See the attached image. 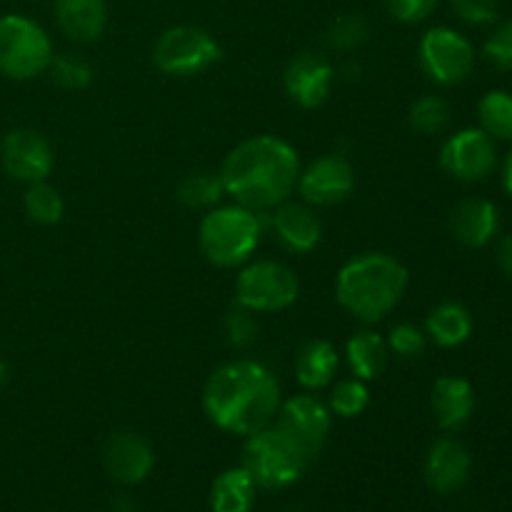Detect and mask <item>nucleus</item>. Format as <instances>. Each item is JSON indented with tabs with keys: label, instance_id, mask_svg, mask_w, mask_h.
<instances>
[{
	"label": "nucleus",
	"instance_id": "1",
	"mask_svg": "<svg viewBox=\"0 0 512 512\" xmlns=\"http://www.w3.org/2000/svg\"><path fill=\"white\" fill-rule=\"evenodd\" d=\"M300 155L288 140L255 135L225 155L218 175L225 195L255 213H268L293 198L300 178Z\"/></svg>",
	"mask_w": 512,
	"mask_h": 512
},
{
	"label": "nucleus",
	"instance_id": "2",
	"mask_svg": "<svg viewBox=\"0 0 512 512\" xmlns=\"http://www.w3.org/2000/svg\"><path fill=\"white\" fill-rule=\"evenodd\" d=\"M280 383L255 360H233L208 375L203 410L215 428L230 435H248L268 428L280 408Z\"/></svg>",
	"mask_w": 512,
	"mask_h": 512
},
{
	"label": "nucleus",
	"instance_id": "3",
	"mask_svg": "<svg viewBox=\"0 0 512 512\" xmlns=\"http://www.w3.org/2000/svg\"><path fill=\"white\" fill-rule=\"evenodd\" d=\"M408 268L395 255L370 250L350 258L335 275V300L365 325L388 318L408 290Z\"/></svg>",
	"mask_w": 512,
	"mask_h": 512
},
{
	"label": "nucleus",
	"instance_id": "4",
	"mask_svg": "<svg viewBox=\"0 0 512 512\" xmlns=\"http://www.w3.org/2000/svg\"><path fill=\"white\" fill-rule=\"evenodd\" d=\"M265 220L243 205H215L203 215L198 228L200 253L215 268H240L258 250Z\"/></svg>",
	"mask_w": 512,
	"mask_h": 512
},
{
	"label": "nucleus",
	"instance_id": "5",
	"mask_svg": "<svg viewBox=\"0 0 512 512\" xmlns=\"http://www.w3.org/2000/svg\"><path fill=\"white\" fill-rule=\"evenodd\" d=\"M310 460L280 433L278 428H263L248 435L243 445V468L258 488L280 490L303 478Z\"/></svg>",
	"mask_w": 512,
	"mask_h": 512
},
{
	"label": "nucleus",
	"instance_id": "6",
	"mask_svg": "<svg viewBox=\"0 0 512 512\" xmlns=\"http://www.w3.org/2000/svg\"><path fill=\"white\" fill-rule=\"evenodd\" d=\"M53 40L25 15L0 18V73L10 80H33L50 68Z\"/></svg>",
	"mask_w": 512,
	"mask_h": 512
},
{
	"label": "nucleus",
	"instance_id": "7",
	"mask_svg": "<svg viewBox=\"0 0 512 512\" xmlns=\"http://www.w3.org/2000/svg\"><path fill=\"white\" fill-rule=\"evenodd\" d=\"M223 58V48L198 25H173L155 40L153 63L170 78H193Z\"/></svg>",
	"mask_w": 512,
	"mask_h": 512
},
{
	"label": "nucleus",
	"instance_id": "8",
	"mask_svg": "<svg viewBox=\"0 0 512 512\" xmlns=\"http://www.w3.org/2000/svg\"><path fill=\"white\" fill-rule=\"evenodd\" d=\"M298 295V275L275 260L248 263L235 278V305L250 313H280L295 305Z\"/></svg>",
	"mask_w": 512,
	"mask_h": 512
},
{
	"label": "nucleus",
	"instance_id": "9",
	"mask_svg": "<svg viewBox=\"0 0 512 512\" xmlns=\"http://www.w3.org/2000/svg\"><path fill=\"white\" fill-rule=\"evenodd\" d=\"M418 58L423 73L445 88L468 80L475 68L473 43L463 33L445 25H435L420 38Z\"/></svg>",
	"mask_w": 512,
	"mask_h": 512
},
{
	"label": "nucleus",
	"instance_id": "10",
	"mask_svg": "<svg viewBox=\"0 0 512 512\" xmlns=\"http://www.w3.org/2000/svg\"><path fill=\"white\" fill-rule=\"evenodd\" d=\"M275 428L300 450L308 460L318 458L328 445L330 428H333V413L328 403L315 398L313 393H298L280 403L275 415Z\"/></svg>",
	"mask_w": 512,
	"mask_h": 512
},
{
	"label": "nucleus",
	"instance_id": "11",
	"mask_svg": "<svg viewBox=\"0 0 512 512\" xmlns=\"http://www.w3.org/2000/svg\"><path fill=\"white\" fill-rule=\"evenodd\" d=\"M498 165L495 140L480 128H463L440 148V168L460 183H480Z\"/></svg>",
	"mask_w": 512,
	"mask_h": 512
},
{
	"label": "nucleus",
	"instance_id": "12",
	"mask_svg": "<svg viewBox=\"0 0 512 512\" xmlns=\"http://www.w3.org/2000/svg\"><path fill=\"white\" fill-rule=\"evenodd\" d=\"M298 195L313 208H333L348 200L355 190V168L345 155H320L310 165L300 168Z\"/></svg>",
	"mask_w": 512,
	"mask_h": 512
},
{
	"label": "nucleus",
	"instance_id": "13",
	"mask_svg": "<svg viewBox=\"0 0 512 512\" xmlns=\"http://www.w3.org/2000/svg\"><path fill=\"white\" fill-rule=\"evenodd\" d=\"M0 165L18 183H40L53 173L55 155L48 138L33 128H15L0 140Z\"/></svg>",
	"mask_w": 512,
	"mask_h": 512
},
{
	"label": "nucleus",
	"instance_id": "14",
	"mask_svg": "<svg viewBox=\"0 0 512 512\" xmlns=\"http://www.w3.org/2000/svg\"><path fill=\"white\" fill-rule=\"evenodd\" d=\"M103 465L115 483L138 485L155 468L153 445L135 430H115L103 445Z\"/></svg>",
	"mask_w": 512,
	"mask_h": 512
},
{
	"label": "nucleus",
	"instance_id": "15",
	"mask_svg": "<svg viewBox=\"0 0 512 512\" xmlns=\"http://www.w3.org/2000/svg\"><path fill=\"white\" fill-rule=\"evenodd\" d=\"M335 83V68L325 55L300 53L285 65L283 88L298 108L315 110L330 98Z\"/></svg>",
	"mask_w": 512,
	"mask_h": 512
},
{
	"label": "nucleus",
	"instance_id": "16",
	"mask_svg": "<svg viewBox=\"0 0 512 512\" xmlns=\"http://www.w3.org/2000/svg\"><path fill=\"white\" fill-rule=\"evenodd\" d=\"M268 228L290 253H313L323 240V223L315 215L313 205L303 203V200L298 203V200L288 198L285 203L268 210Z\"/></svg>",
	"mask_w": 512,
	"mask_h": 512
},
{
	"label": "nucleus",
	"instance_id": "17",
	"mask_svg": "<svg viewBox=\"0 0 512 512\" xmlns=\"http://www.w3.org/2000/svg\"><path fill=\"white\" fill-rule=\"evenodd\" d=\"M473 473L470 450L455 438H440L425 455V480L440 495L458 493Z\"/></svg>",
	"mask_w": 512,
	"mask_h": 512
},
{
	"label": "nucleus",
	"instance_id": "18",
	"mask_svg": "<svg viewBox=\"0 0 512 512\" xmlns=\"http://www.w3.org/2000/svg\"><path fill=\"white\" fill-rule=\"evenodd\" d=\"M448 228L450 235H453L463 248L480 250L488 243H493V238L498 235L500 213L498 208H495V203H490V200L468 198L450 210Z\"/></svg>",
	"mask_w": 512,
	"mask_h": 512
},
{
	"label": "nucleus",
	"instance_id": "19",
	"mask_svg": "<svg viewBox=\"0 0 512 512\" xmlns=\"http://www.w3.org/2000/svg\"><path fill=\"white\" fill-rule=\"evenodd\" d=\"M430 408L440 430L458 433L470 423L475 413V390L473 385L458 375H443L435 380L430 393Z\"/></svg>",
	"mask_w": 512,
	"mask_h": 512
},
{
	"label": "nucleus",
	"instance_id": "20",
	"mask_svg": "<svg viewBox=\"0 0 512 512\" xmlns=\"http://www.w3.org/2000/svg\"><path fill=\"white\" fill-rule=\"evenodd\" d=\"M55 23L73 43H95L108 25L105 0H55Z\"/></svg>",
	"mask_w": 512,
	"mask_h": 512
},
{
	"label": "nucleus",
	"instance_id": "21",
	"mask_svg": "<svg viewBox=\"0 0 512 512\" xmlns=\"http://www.w3.org/2000/svg\"><path fill=\"white\" fill-rule=\"evenodd\" d=\"M340 368V353L330 340H308L295 355V378L308 393L330 388Z\"/></svg>",
	"mask_w": 512,
	"mask_h": 512
},
{
	"label": "nucleus",
	"instance_id": "22",
	"mask_svg": "<svg viewBox=\"0 0 512 512\" xmlns=\"http://www.w3.org/2000/svg\"><path fill=\"white\" fill-rule=\"evenodd\" d=\"M388 358V343H385L383 335L370 328L358 330L345 343V363H348V370L353 373V378L365 380V383L368 380H378L385 373Z\"/></svg>",
	"mask_w": 512,
	"mask_h": 512
},
{
	"label": "nucleus",
	"instance_id": "23",
	"mask_svg": "<svg viewBox=\"0 0 512 512\" xmlns=\"http://www.w3.org/2000/svg\"><path fill=\"white\" fill-rule=\"evenodd\" d=\"M423 330L438 348H460L473 335V315L465 305L445 300L430 310Z\"/></svg>",
	"mask_w": 512,
	"mask_h": 512
},
{
	"label": "nucleus",
	"instance_id": "24",
	"mask_svg": "<svg viewBox=\"0 0 512 512\" xmlns=\"http://www.w3.org/2000/svg\"><path fill=\"white\" fill-rule=\"evenodd\" d=\"M255 488L253 478L248 470L228 468L213 480L210 488V510L213 512H250L255 503Z\"/></svg>",
	"mask_w": 512,
	"mask_h": 512
},
{
	"label": "nucleus",
	"instance_id": "25",
	"mask_svg": "<svg viewBox=\"0 0 512 512\" xmlns=\"http://www.w3.org/2000/svg\"><path fill=\"white\" fill-rule=\"evenodd\" d=\"M223 180L213 170H198V173L185 175L178 183L175 198L190 210H210L223 200Z\"/></svg>",
	"mask_w": 512,
	"mask_h": 512
},
{
	"label": "nucleus",
	"instance_id": "26",
	"mask_svg": "<svg viewBox=\"0 0 512 512\" xmlns=\"http://www.w3.org/2000/svg\"><path fill=\"white\" fill-rule=\"evenodd\" d=\"M480 130L493 140H512V93L490 90L478 103Z\"/></svg>",
	"mask_w": 512,
	"mask_h": 512
},
{
	"label": "nucleus",
	"instance_id": "27",
	"mask_svg": "<svg viewBox=\"0 0 512 512\" xmlns=\"http://www.w3.org/2000/svg\"><path fill=\"white\" fill-rule=\"evenodd\" d=\"M23 208L25 215H28L35 225H45V228L58 225L65 215L63 195H60L48 180L28 185V190H25L23 195Z\"/></svg>",
	"mask_w": 512,
	"mask_h": 512
},
{
	"label": "nucleus",
	"instance_id": "28",
	"mask_svg": "<svg viewBox=\"0 0 512 512\" xmlns=\"http://www.w3.org/2000/svg\"><path fill=\"white\" fill-rule=\"evenodd\" d=\"M370 405V390L368 383L360 378H345L330 388L328 395V408L330 413L338 415V418H358L368 410Z\"/></svg>",
	"mask_w": 512,
	"mask_h": 512
},
{
	"label": "nucleus",
	"instance_id": "29",
	"mask_svg": "<svg viewBox=\"0 0 512 512\" xmlns=\"http://www.w3.org/2000/svg\"><path fill=\"white\" fill-rule=\"evenodd\" d=\"M450 105L440 95H423L408 110V125L418 135H438L448 128Z\"/></svg>",
	"mask_w": 512,
	"mask_h": 512
},
{
	"label": "nucleus",
	"instance_id": "30",
	"mask_svg": "<svg viewBox=\"0 0 512 512\" xmlns=\"http://www.w3.org/2000/svg\"><path fill=\"white\" fill-rule=\"evenodd\" d=\"M50 75L53 83H58L63 90H85L95 78V70L83 55L60 53L50 60Z\"/></svg>",
	"mask_w": 512,
	"mask_h": 512
},
{
	"label": "nucleus",
	"instance_id": "31",
	"mask_svg": "<svg viewBox=\"0 0 512 512\" xmlns=\"http://www.w3.org/2000/svg\"><path fill=\"white\" fill-rule=\"evenodd\" d=\"M368 35L370 30L363 15L343 13L328 25L325 40H328L330 48L338 50V53H350V50H358L360 45H365Z\"/></svg>",
	"mask_w": 512,
	"mask_h": 512
},
{
	"label": "nucleus",
	"instance_id": "32",
	"mask_svg": "<svg viewBox=\"0 0 512 512\" xmlns=\"http://www.w3.org/2000/svg\"><path fill=\"white\" fill-rule=\"evenodd\" d=\"M385 343H388L390 353L398 355V358L415 360L425 353V348H428V335H425V330L418 328V325L398 323L390 328Z\"/></svg>",
	"mask_w": 512,
	"mask_h": 512
},
{
	"label": "nucleus",
	"instance_id": "33",
	"mask_svg": "<svg viewBox=\"0 0 512 512\" xmlns=\"http://www.w3.org/2000/svg\"><path fill=\"white\" fill-rule=\"evenodd\" d=\"M253 315L255 313L240 308V305H235V310L225 315V338L233 348H250L258 340V323H255Z\"/></svg>",
	"mask_w": 512,
	"mask_h": 512
},
{
	"label": "nucleus",
	"instance_id": "34",
	"mask_svg": "<svg viewBox=\"0 0 512 512\" xmlns=\"http://www.w3.org/2000/svg\"><path fill=\"white\" fill-rule=\"evenodd\" d=\"M483 53L495 68L512 70V20H505L490 33V38L483 45Z\"/></svg>",
	"mask_w": 512,
	"mask_h": 512
},
{
	"label": "nucleus",
	"instance_id": "35",
	"mask_svg": "<svg viewBox=\"0 0 512 512\" xmlns=\"http://www.w3.org/2000/svg\"><path fill=\"white\" fill-rule=\"evenodd\" d=\"M450 8L468 25H490L500 13L498 0H450Z\"/></svg>",
	"mask_w": 512,
	"mask_h": 512
},
{
	"label": "nucleus",
	"instance_id": "36",
	"mask_svg": "<svg viewBox=\"0 0 512 512\" xmlns=\"http://www.w3.org/2000/svg\"><path fill=\"white\" fill-rule=\"evenodd\" d=\"M440 0H385L390 15L400 23H423L425 18L433 15V10L438 8Z\"/></svg>",
	"mask_w": 512,
	"mask_h": 512
},
{
	"label": "nucleus",
	"instance_id": "37",
	"mask_svg": "<svg viewBox=\"0 0 512 512\" xmlns=\"http://www.w3.org/2000/svg\"><path fill=\"white\" fill-rule=\"evenodd\" d=\"M498 265L505 275L512 280V233L505 235L498 245Z\"/></svg>",
	"mask_w": 512,
	"mask_h": 512
},
{
	"label": "nucleus",
	"instance_id": "38",
	"mask_svg": "<svg viewBox=\"0 0 512 512\" xmlns=\"http://www.w3.org/2000/svg\"><path fill=\"white\" fill-rule=\"evenodd\" d=\"M110 512H135V503L128 495H118V498L110 503Z\"/></svg>",
	"mask_w": 512,
	"mask_h": 512
},
{
	"label": "nucleus",
	"instance_id": "39",
	"mask_svg": "<svg viewBox=\"0 0 512 512\" xmlns=\"http://www.w3.org/2000/svg\"><path fill=\"white\" fill-rule=\"evenodd\" d=\"M503 188L512 198V150L508 158H505V165H503Z\"/></svg>",
	"mask_w": 512,
	"mask_h": 512
},
{
	"label": "nucleus",
	"instance_id": "40",
	"mask_svg": "<svg viewBox=\"0 0 512 512\" xmlns=\"http://www.w3.org/2000/svg\"><path fill=\"white\" fill-rule=\"evenodd\" d=\"M8 380H10V368H8V363H5V360L0 358V390H3L5 385H8Z\"/></svg>",
	"mask_w": 512,
	"mask_h": 512
},
{
	"label": "nucleus",
	"instance_id": "41",
	"mask_svg": "<svg viewBox=\"0 0 512 512\" xmlns=\"http://www.w3.org/2000/svg\"><path fill=\"white\" fill-rule=\"evenodd\" d=\"M283 512H300V510H283Z\"/></svg>",
	"mask_w": 512,
	"mask_h": 512
}]
</instances>
